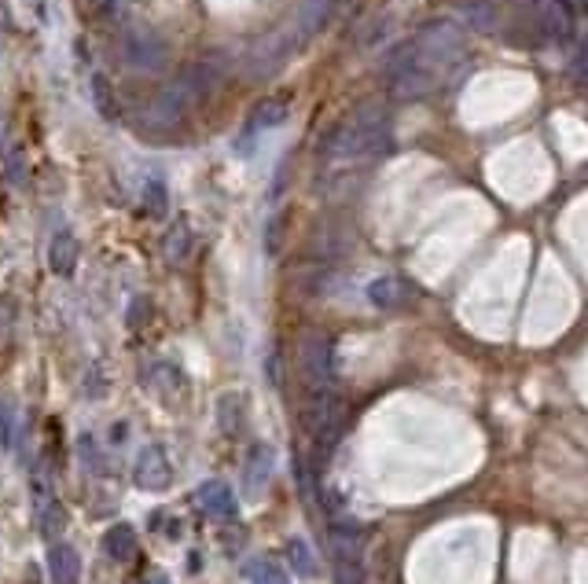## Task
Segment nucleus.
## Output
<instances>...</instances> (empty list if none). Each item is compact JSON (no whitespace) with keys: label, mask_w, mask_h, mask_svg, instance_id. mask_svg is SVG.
Masks as SVG:
<instances>
[{"label":"nucleus","mask_w":588,"mask_h":584,"mask_svg":"<svg viewBox=\"0 0 588 584\" xmlns=\"http://www.w3.org/2000/svg\"><path fill=\"white\" fill-rule=\"evenodd\" d=\"M287 555H291V566L302 573V577H317V559H313L309 544H302V540H291Z\"/></svg>","instance_id":"14"},{"label":"nucleus","mask_w":588,"mask_h":584,"mask_svg":"<svg viewBox=\"0 0 588 584\" xmlns=\"http://www.w3.org/2000/svg\"><path fill=\"white\" fill-rule=\"evenodd\" d=\"M92 92H96V96H92V103L100 107L103 118H107V122H118V107H111V85H107L100 74H92Z\"/></svg>","instance_id":"15"},{"label":"nucleus","mask_w":588,"mask_h":584,"mask_svg":"<svg viewBox=\"0 0 588 584\" xmlns=\"http://www.w3.org/2000/svg\"><path fill=\"white\" fill-rule=\"evenodd\" d=\"M48 573H52V584H78L81 577V559L70 544H52L48 548Z\"/></svg>","instance_id":"7"},{"label":"nucleus","mask_w":588,"mask_h":584,"mask_svg":"<svg viewBox=\"0 0 588 584\" xmlns=\"http://www.w3.org/2000/svg\"><path fill=\"white\" fill-rule=\"evenodd\" d=\"M48 265H52L56 276H70L74 265H78V239L70 236L67 228L56 232V239H52V247H48Z\"/></svg>","instance_id":"8"},{"label":"nucleus","mask_w":588,"mask_h":584,"mask_svg":"<svg viewBox=\"0 0 588 584\" xmlns=\"http://www.w3.org/2000/svg\"><path fill=\"white\" fill-rule=\"evenodd\" d=\"M188 250H192V232H188V225H181L177 232H170V239H166V258L181 265V261L188 258Z\"/></svg>","instance_id":"16"},{"label":"nucleus","mask_w":588,"mask_h":584,"mask_svg":"<svg viewBox=\"0 0 588 584\" xmlns=\"http://www.w3.org/2000/svg\"><path fill=\"white\" fill-rule=\"evenodd\" d=\"M272 467H276V452L269 445H250L247 460H243V489H247L250 500H261V493L269 489L272 482Z\"/></svg>","instance_id":"5"},{"label":"nucleus","mask_w":588,"mask_h":584,"mask_svg":"<svg viewBox=\"0 0 588 584\" xmlns=\"http://www.w3.org/2000/svg\"><path fill=\"white\" fill-rule=\"evenodd\" d=\"M103 551H107L114 562H129V559H133V555H136V533H133V526L118 522V526L107 529V533H103Z\"/></svg>","instance_id":"9"},{"label":"nucleus","mask_w":588,"mask_h":584,"mask_svg":"<svg viewBox=\"0 0 588 584\" xmlns=\"http://www.w3.org/2000/svg\"><path fill=\"white\" fill-rule=\"evenodd\" d=\"M144 206L151 210L155 217L166 214V206H170V195H166V180L162 177H151L144 188Z\"/></svg>","instance_id":"13"},{"label":"nucleus","mask_w":588,"mask_h":584,"mask_svg":"<svg viewBox=\"0 0 588 584\" xmlns=\"http://www.w3.org/2000/svg\"><path fill=\"white\" fill-rule=\"evenodd\" d=\"M298 360H302V371L313 390H324L335 382V338L320 335V331H309L298 346Z\"/></svg>","instance_id":"2"},{"label":"nucleus","mask_w":588,"mask_h":584,"mask_svg":"<svg viewBox=\"0 0 588 584\" xmlns=\"http://www.w3.org/2000/svg\"><path fill=\"white\" fill-rule=\"evenodd\" d=\"M250 584H291V577L276 566V562L261 559V562H250Z\"/></svg>","instance_id":"12"},{"label":"nucleus","mask_w":588,"mask_h":584,"mask_svg":"<svg viewBox=\"0 0 588 584\" xmlns=\"http://www.w3.org/2000/svg\"><path fill=\"white\" fill-rule=\"evenodd\" d=\"M287 111H291V107H287V100H276V103H261L258 111L250 114L247 118V125H243V133H239V140H236V151L243 158H250V151H254V147H258V140H261V133H269V129H276V125L283 122V118H287Z\"/></svg>","instance_id":"4"},{"label":"nucleus","mask_w":588,"mask_h":584,"mask_svg":"<svg viewBox=\"0 0 588 584\" xmlns=\"http://www.w3.org/2000/svg\"><path fill=\"white\" fill-rule=\"evenodd\" d=\"M133 482L147 493H162V489H170L173 485V467L166 460V449L162 445H147L140 449L136 456V467H133Z\"/></svg>","instance_id":"3"},{"label":"nucleus","mask_w":588,"mask_h":584,"mask_svg":"<svg viewBox=\"0 0 588 584\" xmlns=\"http://www.w3.org/2000/svg\"><path fill=\"white\" fill-rule=\"evenodd\" d=\"M63 522H67V515H63V507L59 504L41 507V533H45L48 540H56V533L63 529Z\"/></svg>","instance_id":"18"},{"label":"nucleus","mask_w":588,"mask_h":584,"mask_svg":"<svg viewBox=\"0 0 588 584\" xmlns=\"http://www.w3.org/2000/svg\"><path fill=\"white\" fill-rule=\"evenodd\" d=\"M45 4H48V0H30V8H34L41 19H45Z\"/></svg>","instance_id":"19"},{"label":"nucleus","mask_w":588,"mask_h":584,"mask_svg":"<svg viewBox=\"0 0 588 584\" xmlns=\"http://www.w3.org/2000/svg\"><path fill=\"white\" fill-rule=\"evenodd\" d=\"M368 298H372V305H379V309H397V305L405 302V287H401V280H394V276H383V280H375L372 287H368Z\"/></svg>","instance_id":"10"},{"label":"nucleus","mask_w":588,"mask_h":584,"mask_svg":"<svg viewBox=\"0 0 588 584\" xmlns=\"http://www.w3.org/2000/svg\"><path fill=\"white\" fill-rule=\"evenodd\" d=\"M302 427H306L309 438L317 441V449H328L346 427V401L331 386L313 390V397L306 401V412H302Z\"/></svg>","instance_id":"1"},{"label":"nucleus","mask_w":588,"mask_h":584,"mask_svg":"<svg viewBox=\"0 0 588 584\" xmlns=\"http://www.w3.org/2000/svg\"><path fill=\"white\" fill-rule=\"evenodd\" d=\"M12 438H15V412H12V401H4L0 397V456L12 449Z\"/></svg>","instance_id":"17"},{"label":"nucleus","mask_w":588,"mask_h":584,"mask_svg":"<svg viewBox=\"0 0 588 584\" xmlns=\"http://www.w3.org/2000/svg\"><path fill=\"white\" fill-rule=\"evenodd\" d=\"M217 419H221V430L225 434H236L239 423H243V397L239 394H225L217 401Z\"/></svg>","instance_id":"11"},{"label":"nucleus","mask_w":588,"mask_h":584,"mask_svg":"<svg viewBox=\"0 0 588 584\" xmlns=\"http://www.w3.org/2000/svg\"><path fill=\"white\" fill-rule=\"evenodd\" d=\"M199 507L217 522H236L239 518V500L225 482H203L199 485Z\"/></svg>","instance_id":"6"}]
</instances>
